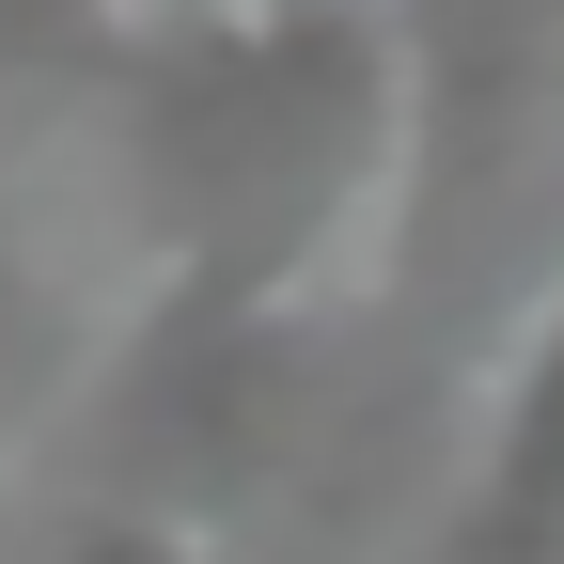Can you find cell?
Segmentation results:
<instances>
[{"label":"cell","mask_w":564,"mask_h":564,"mask_svg":"<svg viewBox=\"0 0 564 564\" xmlns=\"http://www.w3.org/2000/svg\"><path fill=\"white\" fill-rule=\"evenodd\" d=\"M126 220L158 251V329L251 345L345 299V267L408 236L423 63L408 0H251V17H141L110 63Z\"/></svg>","instance_id":"cell-1"},{"label":"cell","mask_w":564,"mask_h":564,"mask_svg":"<svg viewBox=\"0 0 564 564\" xmlns=\"http://www.w3.org/2000/svg\"><path fill=\"white\" fill-rule=\"evenodd\" d=\"M440 564H564V282L533 299L502 408H486V455L440 518Z\"/></svg>","instance_id":"cell-2"},{"label":"cell","mask_w":564,"mask_h":564,"mask_svg":"<svg viewBox=\"0 0 564 564\" xmlns=\"http://www.w3.org/2000/svg\"><path fill=\"white\" fill-rule=\"evenodd\" d=\"M95 361H110V314H95V282L79 267H47V236H32V204L0 188V470H17L63 408L95 392Z\"/></svg>","instance_id":"cell-3"},{"label":"cell","mask_w":564,"mask_h":564,"mask_svg":"<svg viewBox=\"0 0 564 564\" xmlns=\"http://www.w3.org/2000/svg\"><path fill=\"white\" fill-rule=\"evenodd\" d=\"M63 564H220V533L173 518V502H95L79 533H63Z\"/></svg>","instance_id":"cell-4"},{"label":"cell","mask_w":564,"mask_h":564,"mask_svg":"<svg viewBox=\"0 0 564 564\" xmlns=\"http://www.w3.org/2000/svg\"><path fill=\"white\" fill-rule=\"evenodd\" d=\"M141 17H251V0H141Z\"/></svg>","instance_id":"cell-5"}]
</instances>
